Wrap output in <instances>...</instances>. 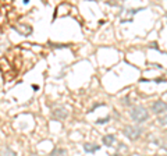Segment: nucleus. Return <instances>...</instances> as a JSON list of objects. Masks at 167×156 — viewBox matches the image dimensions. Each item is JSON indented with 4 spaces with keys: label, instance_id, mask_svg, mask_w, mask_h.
Instances as JSON below:
<instances>
[{
    "label": "nucleus",
    "instance_id": "1",
    "mask_svg": "<svg viewBox=\"0 0 167 156\" xmlns=\"http://www.w3.org/2000/svg\"><path fill=\"white\" fill-rule=\"evenodd\" d=\"M130 116H131V119L136 123H144L146 120L149 119V113L148 110L145 109L144 106H135V107H132L131 112H130Z\"/></svg>",
    "mask_w": 167,
    "mask_h": 156
},
{
    "label": "nucleus",
    "instance_id": "5",
    "mask_svg": "<svg viewBox=\"0 0 167 156\" xmlns=\"http://www.w3.org/2000/svg\"><path fill=\"white\" fill-rule=\"evenodd\" d=\"M53 117H56V119H66L67 117V112L61 110V109H57V110H54Z\"/></svg>",
    "mask_w": 167,
    "mask_h": 156
},
{
    "label": "nucleus",
    "instance_id": "2",
    "mask_svg": "<svg viewBox=\"0 0 167 156\" xmlns=\"http://www.w3.org/2000/svg\"><path fill=\"white\" fill-rule=\"evenodd\" d=\"M142 134V128L138 127V125H128L124 128V135L130 139H136L139 138V135Z\"/></svg>",
    "mask_w": 167,
    "mask_h": 156
},
{
    "label": "nucleus",
    "instance_id": "4",
    "mask_svg": "<svg viewBox=\"0 0 167 156\" xmlns=\"http://www.w3.org/2000/svg\"><path fill=\"white\" fill-rule=\"evenodd\" d=\"M100 147H98V145H92V144H85L84 145V151L88 152V153H93V152L99 151Z\"/></svg>",
    "mask_w": 167,
    "mask_h": 156
},
{
    "label": "nucleus",
    "instance_id": "7",
    "mask_svg": "<svg viewBox=\"0 0 167 156\" xmlns=\"http://www.w3.org/2000/svg\"><path fill=\"white\" fill-rule=\"evenodd\" d=\"M109 120H110V117H104V119H99L98 121H96V124H102V123H107Z\"/></svg>",
    "mask_w": 167,
    "mask_h": 156
},
{
    "label": "nucleus",
    "instance_id": "8",
    "mask_svg": "<svg viewBox=\"0 0 167 156\" xmlns=\"http://www.w3.org/2000/svg\"><path fill=\"white\" fill-rule=\"evenodd\" d=\"M159 123L162 124V125H166V117H163V119L159 120Z\"/></svg>",
    "mask_w": 167,
    "mask_h": 156
},
{
    "label": "nucleus",
    "instance_id": "3",
    "mask_svg": "<svg viewBox=\"0 0 167 156\" xmlns=\"http://www.w3.org/2000/svg\"><path fill=\"white\" fill-rule=\"evenodd\" d=\"M152 112L155 114H162V113H166V103L163 101H156L152 105Z\"/></svg>",
    "mask_w": 167,
    "mask_h": 156
},
{
    "label": "nucleus",
    "instance_id": "6",
    "mask_svg": "<svg viewBox=\"0 0 167 156\" xmlns=\"http://www.w3.org/2000/svg\"><path fill=\"white\" fill-rule=\"evenodd\" d=\"M114 139H116L114 135H106V137H103V144L106 147H110V145L114 142Z\"/></svg>",
    "mask_w": 167,
    "mask_h": 156
}]
</instances>
